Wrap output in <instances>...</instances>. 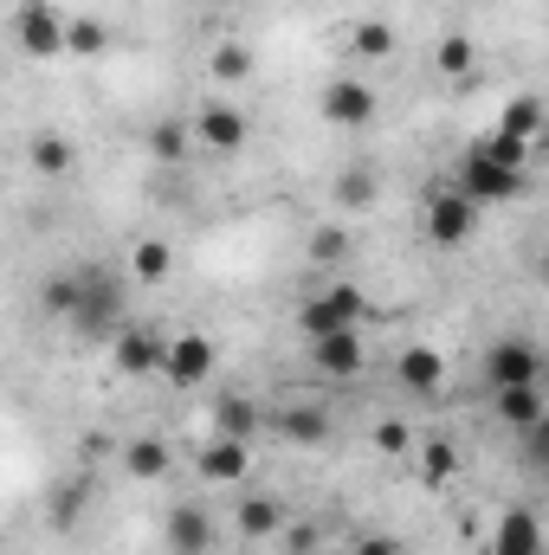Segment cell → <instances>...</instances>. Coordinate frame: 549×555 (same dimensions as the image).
<instances>
[{
    "instance_id": "1",
    "label": "cell",
    "mask_w": 549,
    "mask_h": 555,
    "mask_svg": "<svg viewBox=\"0 0 549 555\" xmlns=\"http://www.w3.org/2000/svg\"><path fill=\"white\" fill-rule=\"evenodd\" d=\"M524 181H531V175H524V168H511L491 142H472V149L452 162V188H459V194H472L478 207L518 201V194H524Z\"/></svg>"
},
{
    "instance_id": "2",
    "label": "cell",
    "mask_w": 549,
    "mask_h": 555,
    "mask_svg": "<svg viewBox=\"0 0 549 555\" xmlns=\"http://www.w3.org/2000/svg\"><path fill=\"white\" fill-rule=\"evenodd\" d=\"M65 323H72L78 336H91V343L117 336V330H124V284L104 272V266H78V304H72Z\"/></svg>"
},
{
    "instance_id": "3",
    "label": "cell",
    "mask_w": 549,
    "mask_h": 555,
    "mask_svg": "<svg viewBox=\"0 0 549 555\" xmlns=\"http://www.w3.org/2000/svg\"><path fill=\"white\" fill-rule=\"evenodd\" d=\"M362 317H369V297H362L356 284H330V291H310V297L297 304V330H304V343L336 336V330H362Z\"/></svg>"
},
{
    "instance_id": "4",
    "label": "cell",
    "mask_w": 549,
    "mask_h": 555,
    "mask_svg": "<svg viewBox=\"0 0 549 555\" xmlns=\"http://www.w3.org/2000/svg\"><path fill=\"white\" fill-rule=\"evenodd\" d=\"M485 388H544V349L531 336H498L485 349Z\"/></svg>"
},
{
    "instance_id": "5",
    "label": "cell",
    "mask_w": 549,
    "mask_h": 555,
    "mask_svg": "<svg viewBox=\"0 0 549 555\" xmlns=\"http://www.w3.org/2000/svg\"><path fill=\"white\" fill-rule=\"evenodd\" d=\"M13 26H20V52H26V59H59V52H72V20H65L52 0H26Z\"/></svg>"
},
{
    "instance_id": "6",
    "label": "cell",
    "mask_w": 549,
    "mask_h": 555,
    "mask_svg": "<svg viewBox=\"0 0 549 555\" xmlns=\"http://www.w3.org/2000/svg\"><path fill=\"white\" fill-rule=\"evenodd\" d=\"M478 201L472 194H459V188H446V194H433V207H426V240L433 246H465L472 233H478Z\"/></svg>"
},
{
    "instance_id": "7",
    "label": "cell",
    "mask_w": 549,
    "mask_h": 555,
    "mask_svg": "<svg viewBox=\"0 0 549 555\" xmlns=\"http://www.w3.org/2000/svg\"><path fill=\"white\" fill-rule=\"evenodd\" d=\"M111 362H117V375H162L168 369V336H155L149 323H124L111 336Z\"/></svg>"
},
{
    "instance_id": "8",
    "label": "cell",
    "mask_w": 549,
    "mask_h": 555,
    "mask_svg": "<svg viewBox=\"0 0 549 555\" xmlns=\"http://www.w3.org/2000/svg\"><path fill=\"white\" fill-rule=\"evenodd\" d=\"M214 362H220V349H214L201 330H181V336L168 343V369H162V382H175V388H201V382L214 375Z\"/></svg>"
},
{
    "instance_id": "9",
    "label": "cell",
    "mask_w": 549,
    "mask_h": 555,
    "mask_svg": "<svg viewBox=\"0 0 549 555\" xmlns=\"http://www.w3.org/2000/svg\"><path fill=\"white\" fill-rule=\"evenodd\" d=\"M323 124H336V130H362V124H375V91H369L362 78H336V85H323Z\"/></svg>"
},
{
    "instance_id": "10",
    "label": "cell",
    "mask_w": 549,
    "mask_h": 555,
    "mask_svg": "<svg viewBox=\"0 0 549 555\" xmlns=\"http://www.w3.org/2000/svg\"><path fill=\"white\" fill-rule=\"evenodd\" d=\"M304 349H310V369H317L323 382L362 375V330H336V336H317V343H304Z\"/></svg>"
},
{
    "instance_id": "11",
    "label": "cell",
    "mask_w": 549,
    "mask_h": 555,
    "mask_svg": "<svg viewBox=\"0 0 549 555\" xmlns=\"http://www.w3.org/2000/svg\"><path fill=\"white\" fill-rule=\"evenodd\" d=\"M246 465H253L246 439L207 433V446H201V478H207V485H240V478H246Z\"/></svg>"
},
{
    "instance_id": "12",
    "label": "cell",
    "mask_w": 549,
    "mask_h": 555,
    "mask_svg": "<svg viewBox=\"0 0 549 555\" xmlns=\"http://www.w3.org/2000/svg\"><path fill=\"white\" fill-rule=\"evenodd\" d=\"M162 537H168V555H207L214 550V517L201 504H175Z\"/></svg>"
},
{
    "instance_id": "13",
    "label": "cell",
    "mask_w": 549,
    "mask_h": 555,
    "mask_svg": "<svg viewBox=\"0 0 549 555\" xmlns=\"http://www.w3.org/2000/svg\"><path fill=\"white\" fill-rule=\"evenodd\" d=\"M395 375H401V388H408V395H439V382H446V362H439V349L413 343V349H401Z\"/></svg>"
},
{
    "instance_id": "14",
    "label": "cell",
    "mask_w": 549,
    "mask_h": 555,
    "mask_svg": "<svg viewBox=\"0 0 549 555\" xmlns=\"http://www.w3.org/2000/svg\"><path fill=\"white\" fill-rule=\"evenodd\" d=\"M491 550L498 555H544V524H537V511H505Z\"/></svg>"
},
{
    "instance_id": "15",
    "label": "cell",
    "mask_w": 549,
    "mask_h": 555,
    "mask_svg": "<svg viewBox=\"0 0 549 555\" xmlns=\"http://www.w3.org/2000/svg\"><path fill=\"white\" fill-rule=\"evenodd\" d=\"M194 137L207 142V149H240V142H246V117H240L233 104H201Z\"/></svg>"
},
{
    "instance_id": "16",
    "label": "cell",
    "mask_w": 549,
    "mask_h": 555,
    "mask_svg": "<svg viewBox=\"0 0 549 555\" xmlns=\"http://www.w3.org/2000/svg\"><path fill=\"white\" fill-rule=\"evenodd\" d=\"M491 408H498V420H505L511 433H531V426L549 414L544 388H498V395H491Z\"/></svg>"
},
{
    "instance_id": "17",
    "label": "cell",
    "mask_w": 549,
    "mask_h": 555,
    "mask_svg": "<svg viewBox=\"0 0 549 555\" xmlns=\"http://www.w3.org/2000/svg\"><path fill=\"white\" fill-rule=\"evenodd\" d=\"M168 465H175V459H168V446H162L155 433H137V439L124 446V472H130L137 485H149V478H168Z\"/></svg>"
},
{
    "instance_id": "18",
    "label": "cell",
    "mask_w": 549,
    "mask_h": 555,
    "mask_svg": "<svg viewBox=\"0 0 549 555\" xmlns=\"http://www.w3.org/2000/svg\"><path fill=\"white\" fill-rule=\"evenodd\" d=\"M498 130H505V137H518V142H537L549 130L544 98H511V104L498 111Z\"/></svg>"
},
{
    "instance_id": "19",
    "label": "cell",
    "mask_w": 549,
    "mask_h": 555,
    "mask_svg": "<svg viewBox=\"0 0 549 555\" xmlns=\"http://www.w3.org/2000/svg\"><path fill=\"white\" fill-rule=\"evenodd\" d=\"M278 433H284L291 446H317V439H330V414H323V408H284V414H278Z\"/></svg>"
},
{
    "instance_id": "20",
    "label": "cell",
    "mask_w": 549,
    "mask_h": 555,
    "mask_svg": "<svg viewBox=\"0 0 549 555\" xmlns=\"http://www.w3.org/2000/svg\"><path fill=\"white\" fill-rule=\"evenodd\" d=\"M207 433H227V439H253L259 433V408L253 401H240V395H227L220 408H214V426Z\"/></svg>"
},
{
    "instance_id": "21",
    "label": "cell",
    "mask_w": 549,
    "mask_h": 555,
    "mask_svg": "<svg viewBox=\"0 0 549 555\" xmlns=\"http://www.w3.org/2000/svg\"><path fill=\"white\" fill-rule=\"evenodd\" d=\"M233 530L259 543V537H278V530H284V517H278L272 498H246V504H240V517H233Z\"/></svg>"
},
{
    "instance_id": "22",
    "label": "cell",
    "mask_w": 549,
    "mask_h": 555,
    "mask_svg": "<svg viewBox=\"0 0 549 555\" xmlns=\"http://www.w3.org/2000/svg\"><path fill=\"white\" fill-rule=\"evenodd\" d=\"M349 46H356V59H388L395 52V26L388 20H356Z\"/></svg>"
},
{
    "instance_id": "23",
    "label": "cell",
    "mask_w": 549,
    "mask_h": 555,
    "mask_svg": "<svg viewBox=\"0 0 549 555\" xmlns=\"http://www.w3.org/2000/svg\"><path fill=\"white\" fill-rule=\"evenodd\" d=\"M207 72H214L220 85H240V78H253V52L227 39V46H214V52H207Z\"/></svg>"
},
{
    "instance_id": "24",
    "label": "cell",
    "mask_w": 549,
    "mask_h": 555,
    "mask_svg": "<svg viewBox=\"0 0 549 555\" xmlns=\"http://www.w3.org/2000/svg\"><path fill=\"white\" fill-rule=\"evenodd\" d=\"M130 272H137L142 284H162V278L175 272V253H168L162 240H142L137 253H130Z\"/></svg>"
},
{
    "instance_id": "25",
    "label": "cell",
    "mask_w": 549,
    "mask_h": 555,
    "mask_svg": "<svg viewBox=\"0 0 549 555\" xmlns=\"http://www.w3.org/2000/svg\"><path fill=\"white\" fill-rule=\"evenodd\" d=\"M472 65H478V46H472L465 33H446V39H439V72H446V78H472Z\"/></svg>"
},
{
    "instance_id": "26",
    "label": "cell",
    "mask_w": 549,
    "mask_h": 555,
    "mask_svg": "<svg viewBox=\"0 0 549 555\" xmlns=\"http://www.w3.org/2000/svg\"><path fill=\"white\" fill-rule=\"evenodd\" d=\"M33 168H39V175H65V168H72V142L65 137H33Z\"/></svg>"
},
{
    "instance_id": "27",
    "label": "cell",
    "mask_w": 549,
    "mask_h": 555,
    "mask_svg": "<svg viewBox=\"0 0 549 555\" xmlns=\"http://www.w3.org/2000/svg\"><path fill=\"white\" fill-rule=\"evenodd\" d=\"M72 52H78V59H98V52H111V33H104V20H72Z\"/></svg>"
},
{
    "instance_id": "28",
    "label": "cell",
    "mask_w": 549,
    "mask_h": 555,
    "mask_svg": "<svg viewBox=\"0 0 549 555\" xmlns=\"http://www.w3.org/2000/svg\"><path fill=\"white\" fill-rule=\"evenodd\" d=\"M336 201H343V207H369V201H375V175H369V168H349V175L336 181Z\"/></svg>"
},
{
    "instance_id": "29",
    "label": "cell",
    "mask_w": 549,
    "mask_h": 555,
    "mask_svg": "<svg viewBox=\"0 0 549 555\" xmlns=\"http://www.w3.org/2000/svg\"><path fill=\"white\" fill-rule=\"evenodd\" d=\"M181 149H188V130H181V124H155V130H149V155L181 162Z\"/></svg>"
},
{
    "instance_id": "30",
    "label": "cell",
    "mask_w": 549,
    "mask_h": 555,
    "mask_svg": "<svg viewBox=\"0 0 549 555\" xmlns=\"http://www.w3.org/2000/svg\"><path fill=\"white\" fill-rule=\"evenodd\" d=\"M72 304H78V272H59L46 284V310L52 317H72Z\"/></svg>"
},
{
    "instance_id": "31",
    "label": "cell",
    "mask_w": 549,
    "mask_h": 555,
    "mask_svg": "<svg viewBox=\"0 0 549 555\" xmlns=\"http://www.w3.org/2000/svg\"><path fill=\"white\" fill-rule=\"evenodd\" d=\"M343 253H349V233H343V227H323V233L310 240V259H317V266H330V259H343Z\"/></svg>"
},
{
    "instance_id": "32",
    "label": "cell",
    "mask_w": 549,
    "mask_h": 555,
    "mask_svg": "<svg viewBox=\"0 0 549 555\" xmlns=\"http://www.w3.org/2000/svg\"><path fill=\"white\" fill-rule=\"evenodd\" d=\"M452 465H459V459H452V446H426V465H420V472H426V485H446V478H452Z\"/></svg>"
},
{
    "instance_id": "33",
    "label": "cell",
    "mask_w": 549,
    "mask_h": 555,
    "mask_svg": "<svg viewBox=\"0 0 549 555\" xmlns=\"http://www.w3.org/2000/svg\"><path fill=\"white\" fill-rule=\"evenodd\" d=\"M375 446H382V452H408L413 446L408 420H382V426H375Z\"/></svg>"
},
{
    "instance_id": "34",
    "label": "cell",
    "mask_w": 549,
    "mask_h": 555,
    "mask_svg": "<svg viewBox=\"0 0 549 555\" xmlns=\"http://www.w3.org/2000/svg\"><path fill=\"white\" fill-rule=\"evenodd\" d=\"M284 550H291V555H317V524H297V530H284Z\"/></svg>"
},
{
    "instance_id": "35",
    "label": "cell",
    "mask_w": 549,
    "mask_h": 555,
    "mask_svg": "<svg viewBox=\"0 0 549 555\" xmlns=\"http://www.w3.org/2000/svg\"><path fill=\"white\" fill-rule=\"evenodd\" d=\"M524 439H531V459H537V465H549V414L537 420V426H531Z\"/></svg>"
},
{
    "instance_id": "36",
    "label": "cell",
    "mask_w": 549,
    "mask_h": 555,
    "mask_svg": "<svg viewBox=\"0 0 549 555\" xmlns=\"http://www.w3.org/2000/svg\"><path fill=\"white\" fill-rule=\"evenodd\" d=\"M356 555H401V550H395L388 537H362V543H356Z\"/></svg>"
},
{
    "instance_id": "37",
    "label": "cell",
    "mask_w": 549,
    "mask_h": 555,
    "mask_svg": "<svg viewBox=\"0 0 549 555\" xmlns=\"http://www.w3.org/2000/svg\"><path fill=\"white\" fill-rule=\"evenodd\" d=\"M537 278H544V291H549V246H544V259H537Z\"/></svg>"
},
{
    "instance_id": "38",
    "label": "cell",
    "mask_w": 549,
    "mask_h": 555,
    "mask_svg": "<svg viewBox=\"0 0 549 555\" xmlns=\"http://www.w3.org/2000/svg\"><path fill=\"white\" fill-rule=\"evenodd\" d=\"M485 555H498V550H485Z\"/></svg>"
}]
</instances>
